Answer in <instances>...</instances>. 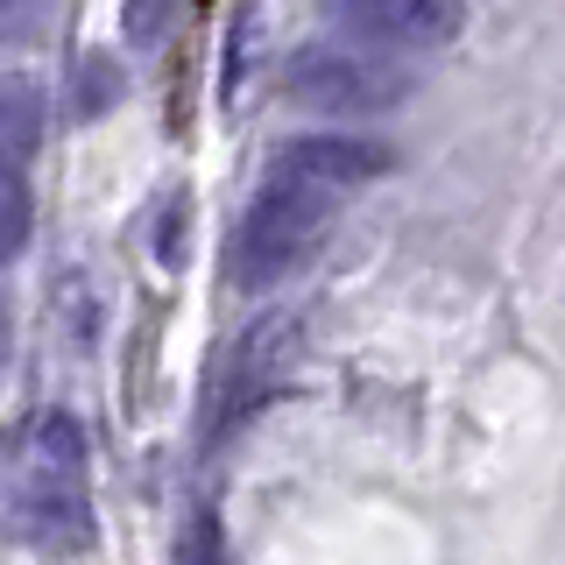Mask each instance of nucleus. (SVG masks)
<instances>
[{
  "mask_svg": "<svg viewBox=\"0 0 565 565\" xmlns=\"http://www.w3.org/2000/svg\"><path fill=\"white\" fill-rule=\"evenodd\" d=\"M326 220H332V199H326V191H305V184H282V177H269V184L255 191V205L241 212V226H234V282H247V290H269L276 276H290L297 262L318 247Z\"/></svg>",
  "mask_w": 565,
  "mask_h": 565,
  "instance_id": "1",
  "label": "nucleus"
},
{
  "mask_svg": "<svg viewBox=\"0 0 565 565\" xmlns=\"http://www.w3.org/2000/svg\"><path fill=\"white\" fill-rule=\"evenodd\" d=\"M282 99L326 120H375L411 99V71L367 50H297L282 64Z\"/></svg>",
  "mask_w": 565,
  "mask_h": 565,
  "instance_id": "2",
  "label": "nucleus"
},
{
  "mask_svg": "<svg viewBox=\"0 0 565 565\" xmlns=\"http://www.w3.org/2000/svg\"><path fill=\"white\" fill-rule=\"evenodd\" d=\"M8 537L29 544V552H43V558H78V552H93V537H99L93 502H85V488L64 481V473H29L8 502Z\"/></svg>",
  "mask_w": 565,
  "mask_h": 565,
  "instance_id": "3",
  "label": "nucleus"
},
{
  "mask_svg": "<svg viewBox=\"0 0 565 565\" xmlns=\"http://www.w3.org/2000/svg\"><path fill=\"white\" fill-rule=\"evenodd\" d=\"M332 22L347 35H361L367 50H438L452 43L467 22V0H326Z\"/></svg>",
  "mask_w": 565,
  "mask_h": 565,
  "instance_id": "4",
  "label": "nucleus"
},
{
  "mask_svg": "<svg viewBox=\"0 0 565 565\" xmlns=\"http://www.w3.org/2000/svg\"><path fill=\"white\" fill-rule=\"evenodd\" d=\"M388 170V149L382 141H361V135H290L282 149L269 156V177L282 184H305V191H326V199H347V191L375 184Z\"/></svg>",
  "mask_w": 565,
  "mask_h": 565,
  "instance_id": "5",
  "label": "nucleus"
},
{
  "mask_svg": "<svg viewBox=\"0 0 565 565\" xmlns=\"http://www.w3.org/2000/svg\"><path fill=\"white\" fill-rule=\"evenodd\" d=\"M282 361H290V326L269 318V326L241 332L234 347H226L220 375H212V403H220V417H247L262 396H269V382L282 375Z\"/></svg>",
  "mask_w": 565,
  "mask_h": 565,
  "instance_id": "6",
  "label": "nucleus"
},
{
  "mask_svg": "<svg viewBox=\"0 0 565 565\" xmlns=\"http://www.w3.org/2000/svg\"><path fill=\"white\" fill-rule=\"evenodd\" d=\"M43 149V93L35 78H0V170H29Z\"/></svg>",
  "mask_w": 565,
  "mask_h": 565,
  "instance_id": "7",
  "label": "nucleus"
},
{
  "mask_svg": "<svg viewBox=\"0 0 565 565\" xmlns=\"http://www.w3.org/2000/svg\"><path fill=\"white\" fill-rule=\"evenodd\" d=\"M35 473H64V481H78V473H85V431H78V417L50 411L43 424H35Z\"/></svg>",
  "mask_w": 565,
  "mask_h": 565,
  "instance_id": "8",
  "label": "nucleus"
},
{
  "mask_svg": "<svg viewBox=\"0 0 565 565\" xmlns=\"http://www.w3.org/2000/svg\"><path fill=\"white\" fill-rule=\"evenodd\" d=\"M29 226H35V205H29L22 170H0V269L29 247Z\"/></svg>",
  "mask_w": 565,
  "mask_h": 565,
  "instance_id": "9",
  "label": "nucleus"
},
{
  "mask_svg": "<svg viewBox=\"0 0 565 565\" xmlns=\"http://www.w3.org/2000/svg\"><path fill=\"white\" fill-rule=\"evenodd\" d=\"M114 99H120V64H114V57H85L78 78H71V114L93 120V114H106Z\"/></svg>",
  "mask_w": 565,
  "mask_h": 565,
  "instance_id": "10",
  "label": "nucleus"
},
{
  "mask_svg": "<svg viewBox=\"0 0 565 565\" xmlns=\"http://www.w3.org/2000/svg\"><path fill=\"white\" fill-rule=\"evenodd\" d=\"M177 565H226V537H220V523L205 516H184V530H177Z\"/></svg>",
  "mask_w": 565,
  "mask_h": 565,
  "instance_id": "11",
  "label": "nucleus"
},
{
  "mask_svg": "<svg viewBox=\"0 0 565 565\" xmlns=\"http://www.w3.org/2000/svg\"><path fill=\"white\" fill-rule=\"evenodd\" d=\"M170 14H177V0H128V35H135L141 50L163 43V35H170Z\"/></svg>",
  "mask_w": 565,
  "mask_h": 565,
  "instance_id": "12",
  "label": "nucleus"
},
{
  "mask_svg": "<svg viewBox=\"0 0 565 565\" xmlns=\"http://www.w3.org/2000/svg\"><path fill=\"white\" fill-rule=\"evenodd\" d=\"M35 14H43V0H0V29H8V35L35 29Z\"/></svg>",
  "mask_w": 565,
  "mask_h": 565,
  "instance_id": "13",
  "label": "nucleus"
},
{
  "mask_svg": "<svg viewBox=\"0 0 565 565\" xmlns=\"http://www.w3.org/2000/svg\"><path fill=\"white\" fill-rule=\"evenodd\" d=\"M0 347H8V305H0Z\"/></svg>",
  "mask_w": 565,
  "mask_h": 565,
  "instance_id": "14",
  "label": "nucleus"
}]
</instances>
